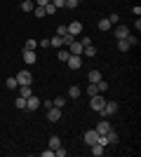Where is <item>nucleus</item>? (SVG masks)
Here are the masks:
<instances>
[{"label":"nucleus","mask_w":141,"mask_h":157,"mask_svg":"<svg viewBox=\"0 0 141 157\" xmlns=\"http://www.w3.org/2000/svg\"><path fill=\"white\" fill-rule=\"evenodd\" d=\"M80 87H78V85H73V87H71V89H68V96H71V98H80Z\"/></svg>","instance_id":"19"},{"label":"nucleus","mask_w":141,"mask_h":157,"mask_svg":"<svg viewBox=\"0 0 141 157\" xmlns=\"http://www.w3.org/2000/svg\"><path fill=\"white\" fill-rule=\"evenodd\" d=\"M52 103L57 105V108H64V105H66V98H64V96H59V98H54Z\"/></svg>","instance_id":"28"},{"label":"nucleus","mask_w":141,"mask_h":157,"mask_svg":"<svg viewBox=\"0 0 141 157\" xmlns=\"http://www.w3.org/2000/svg\"><path fill=\"white\" fill-rule=\"evenodd\" d=\"M52 155H54L52 148H49V150H42V157H52Z\"/></svg>","instance_id":"43"},{"label":"nucleus","mask_w":141,"mask_h":157,"mask_svg":"<svg viewBox=\"0 0 141 157\" xmlns=\"http://www.w3.org/2000/svg\"><path fill=\"white\" fill-rule=\"evenodd\" d=\"M21 96H24V98H28V96H31V94H33V89H31V85H24V87H21Z\"/></svg>","instance_id":"22"},{"label":"nucleus","mask_w":141,"mask_h":157,"mask_svg":"<svg viewBox=\"0 0 141 157\" xmlns=\"http://www.w3.org/2000/svg\"><path fill=\"white\" fill-rule=\"evenodd\" d=\"M66 33H68V28H66V26H64V24H61V26H59V28H57V35H66Z\"/></svg>","instance_id":"36"},{"label":"nucleus","mask_w":141,"mask_h":157,"mask_svg":"<svg viewBox=\"0 0 141 157\" xmlns=\"http://www.w3.org/2000/svg\"><path fill=\"white\" fill-rule=\"evenodd\" d=\"M118 19H120L118 14H111V17H108V21H111V24H115V26H118Z\"/></svg>","instance_id":"42"},{"label":"nucleus","mask_w":141,"mask_h":157,"mask_svg":"<svg viewBox=\"0 0 141 157\" xmlns=\"http://www.w3.org/2000/svg\"><path fill=\"white\" fill-rule=\"evenodd\" d=\"M104 103H106V98L101 96V94H94V96L89 98V108H92L94 113H99L101 108H104Z\"/></svg>","instance_id":"2"},{"label":"nucleus","mask_w":141,"mask_h":157,"mask_svg":"<svg viewBox=\"0 0 141 157\" xmlns=\"http://www.w3.org/2000/svg\"><path fill=\"white\" fill-rule=\"evenodd\" d=\"M125 40H127L129 45H139V38H136V35H132V33H129V35H127Z\"/></svg>","instance_id":"31"},{"label":"nucleus","mask_w":141,"mask_h":157,"mask_svg":"<svg viewBox=\"0 0 141 157\" xmlns=\"http://www.w3.org/2000/svg\"><path fill=\"white\" fill-rule=\"evenodd\" d=\"M66 66L71 68V71H80V68H82V56L71 54V56H68V61H66Z\"/></svg>","instance_id":"4"},{"label":"nucleus","mask_w":141,"mask_h":157,"mask_svg":"<svg viewBox=\"0 0 141 157\" xmlns=\"http://www.w3.org/2000/svg\"><path fill=\"white\" fill-rule=\"evenodd\" d=\"M21 10H24V12H33L35 2H33V0H24V2H21Z\"/></svg>","instance_id":"16"},{"label":"nucleus","mask_w":141,"mask_h":157,"mask_svg":"<svg viewBox=\"0 0 141 157\" xmlns=\"http://www.w3.org/2000/svg\"><path fill=\"white\" fill-rule=\"evenodd\" d=\"M61 38H64V45H66V47H68V45H71V42L75 40L73 35H68V33H66V35H61Z\"/></svg>","instance_id":"35"},{"label":"nucleus","mask_w":141,"mask_h":157,"mask_svg":"<svg viewBox=\"0 0 141 157\" xmlns=\"http://www.w3.org/2000/svg\"><path fill=\"white\" fill-rule=\"evenodd\" d=\"M82 49H85V47L80 45V40H73V42L68 45V52L75 54V56H82Z\"/></svg>","instance_id":"9"},{"label":"nucleus","mask_w":141,"mask_h":157,"mask_svg":"<svg viewBox=\"0 0 141 157\" xmlns=\"http://www.w3.org/2000/svg\"><path fill=\"white\" fill-rule=\"evenodd\" d=\"M87 94H89V96H94V94H99V87L89 82V87H87Z\"/></svg>","instance_id":"30"},{"label":"nucleus","mask_w":141,"mask_h":157,"mask_svg":"<svg viewBox=\"0 0 141 157\" xmlns=\"http://www.w3.org/2000/svg\"><path fill=\"white\" fill-rule=\"evenodd\" d=\"M14 105H17L19 110H26V98H24V96H19L17 101H14Z\"/></svg>","instance_id":"26"},{"label":"nucleus","mask_w":141,"mask_h":157,"mask_svg":"<svg viewBox=\"0 0 141 157\" xmlns=\"http://www.w3.org/2000/svg\"><path fill=\"white\" fill-rule=\"evenodd\" d=\"M80 2H82V0H66V5H64V7H68V10H75Z\"/></svg>","instance_id":"27"},{"label":"nucleus","mask_w":141,"mask_h":157,"mask_svg":"<svg viewBox=\"0 0 141 157\" xmlns=\"http://www.w3.org/2000/svg\"><path fill=\"white\" fill-rule=\"evenodd\" d=\"M89 152H92L94 157H101V155H104V152H106V150H104V145L94 143V145H89Z\"/></svg>","instance_id":"13"},{"label":"nucleus","mask_w":141,"mask_h":157,"mask_svg":"<svg viewBox=\"0 0 141 157\" xmlns=\"http://www.w3.org/2000/svg\"><path fill=\"white\" fill-rule=\"evenodd\" d=\"M38 108H40V98L31 94V96L26 98V110H38Z\"/></svg>","instance_id":"8"},{"label":"nucleus","mask_w":141,"mask_h":157,"mask_svg":"<svg viewBox=\"0 0 141 157\" xmlns=\"http://www.w3.org/2000/svg\"><path fill=\"white\" fill-rule=\"evenodd\" d=\"M52 5L57 7V10H59V7H64V5H66V0H52Z\"/></svg>","instance_id":"37"},{"label":"nucleus","mask_w":141,"mask_h":157,"mask_svg":"<svg viewBox=\"0 0 141 157\" xmlns=\"http://www.w3.org/2000/svg\"><path fill=\"white\" fill-rule=\"evenodd\" d=\"M129 47H132V45H129V42H127L125 38H122V40H118V49H120V52H127Z\"/></svg>","instance_id":"21"},{"label":"nucleus","mask_w":141,"mask_h":157,"mask_svg":"<svg viewBox=\"0 0 141 157\" xmlns=\"http://www.w3.org/2000/svg\"><path fill=\"white\" fill-rule=\"evenodd\" d=\"M87 78H89V82H92V85H96L99 80H104V75H101L99 71H89V75H87Z\"/></svg>","instance_id":"14"},{"label":"nucleus","mask_w":141,"mask_h":157,"mask_svg":"<svg viewBox=\"0 0 141 157\" xmlns=\"http://www.w3.org/2000/svg\"><path fill=\"white\" fill-rule=\"evenodd\" d=\"M33 14L38 17V19H42V17H45V10H42V7H35V10H33Z\"/></svg>","instance_id":"34"},{"label":"nucleus","mask_w":141,"mask_h":157,"mask_svg":"<svg viewBox=\"0 0 141 157\" xmlns=\"http://www.w3.org/2000/svg\"><path fill=\"white\" fill-rule=\"evenodd\" d=\"M54 155H57V157H66V150H64V148H57V150H54Z\"/></svg>","instance_id":"41"},{"label":"nucleus","mask_w":141,"mask_h":157,"mask_svg":"<svg viewBox=\"0 0 141 157\" xmlns=\"http://www.w3.org/2000/svg\"><path fill=\"white\" fill-rule=\"evenodd\" d=\"M49 148H52V150L61 148V138H59V136H49Z\"/></svg>","instance_id":"20"},{"label":"nucleus","mask_w":141,"mask_h":157,"mask_svg":"<svg viewBox=\"0 0 141 157\" xmlns=\"http://www.w3.org/2000/svg\"><path fill=\"white\" fill-rule=\"evenodd\" d=\"M82 54H85V56H96V49H94V45H87L85 49H82Z\"/></svg>","instance_id":"25"},{"label":"nucleus","mask_w":141,"mask_h":157,"mask_svg":"<svg viewBox=\"0 0 141 157\" xmlns=\"http://www.w3.org/2000/svg\"><path fill=\"white\" fill-rule=\"evenodd\" d=\"M96 87H99V92H106V89H108V82H106V80H99Z\"/></svg>","instance_id":"32"},{"label":"nucleus","mask_w":141,"mask_h":157,"mask_svg":"<svg viewBox=\"0 0 141 157\" xmlns=\"http://www.w3.org/2000/svg\"><path fill=\"white\" fill-rule=\"evenodd\" d=\"M66 28H68V35H73V38H78V35L82 33V24L80 21H71Z\"/></svg>","instance_id":"5"},{"label":"nucleus","mask_w":141,"mask_h":157,"mask_svg":"<svg viewBox=\"0 0 141 157\" xmlns=\"http://www.w3.org/2000/svg\"><path fill=\"white\" fill-rule=\"evenodd\" d=\"M111 129H113V127H111V122H108L106 117H104V120L99 122V124H96V131H99V134H108Z\"/></svg>","instance_id":"10"},{"label":"nucleus","mask_w":141,"mask_h":157,"mask_svg":"<svg viewBox=\"0 0 141 157\" xmlns=\"http://www.w3.org/2000/svg\"><path fill=\"white\" fill-rule=\"evenodd\" d=\"M127 35H129V28L127 26H118V28H115V38H118V40L127 38Z\"/></svg>","instance_id":"12"},{"label":"nucleus","mask_w":141,"mask_h":157,"mask_svg":"<svg viewBox=\"0 0 141 157\" xmlns=\"http://www.w3.org/2000/svg\"><path fill=\"white\" fill-rule=\"evenodd\" d=\"M33 2H35V5H38V7H45V5H49L52 0H33Z\"/></svg>","instance_id":"38"},{"label":"nucleus","mask_w":141,"mask_h":157,"mask_svg":"<svg viewBox=\"0 0 141 157\" xmlns=\"http://www.w3.org/2000/svg\"><path fill=\"white\" fill-rule=\"evenodd\" d=\"M14 78H17V85H19V87H24V85H31V82H33V75H31L28 71H21V73H17Z\"/></svg>","instance_id":"3"},{"label":"nucleus","mask_w":141,"mask_h":157,"mask_svg":"<svg viewBox=\"0 0 141 157\" xmlns=\"http://www.w3.org/2000/svg\"><path fill=\"white\" fill-rule=\"evenodd\" d=\"M106 138H108V145H111V143H118V141H120V136H118V131H113V129H111V131L106 134Z\"/></svg>","instance_id":"17"},{"label":"nucleus","mask_w":141,"mask_h":157,"mask_svg":"<svg viewBox=\"0 0 141 157\" xmlns=\"http://www.w3.org/2000/svg\"><path fill=\"white\" fill-rule=\"evenodd\" d=\"M35 59H38V56H35V49H24V61H26V63H35Z\"/></svg>","instance_id":"11"},{"label":"nucleus","mask_w":141,"mask_h":157,"mask_svg":"<svg viewBox=\"0 0 141 157\" xmlns=\"http://www.w3.org/2000/svg\"><path fill=\"white\" fill-rule=\"evenodd\" d=\"M47 120H49V122H59V120H61V108L52 105V108L47 110Z\"/></svg>","instance_id":"6"},{"label":"nucleus","mask_w":141,"mask_h":157,"mask_svg":"<svg viewBox=\"0 0 141 157\" xmlns=\"http://www.w3.org/2000/svg\"><path fill=\"white\" fill-rule=\"evenodd\" d=\"M68 56H71V52H68V49H59V54H57V59H59L61 63H66Z\"/></svg>","instance_id":"18"},{"label":"nucleus","mask_w":141,"mask_h":157,"mask_svg":"<svg viewBox=\"0 0 141 157\" xmlns=\"http://www.w3.org/2000/svg\"><path fill=\"white\" fill-rule=\"evenodd\" d=\"M35 47H38V40H26L24 49H35Z\"/></svg>","instance_id":"29"},{"label":"nucleus","mask_w":141,"mask_h":157,"mask_svg":"<svg viewBox=\"0 0 141 157\" xmlns=\"http://www.w3.org/2000/svg\"><path fill=\"white\" fill-rule=\"evenodd\" d=\"M38 47H42V49H47V47H49V40H45V38H42L40 42H38Z\"/></svg>","instance_id":"40"},{"label":"nucleus","mask_w":141,"mask_h":157,"mask_svg":"<svg viewBox=\"0 0 141 157\" xmlns=\"http://www.w3.org/2000/svg\"><path fill=\"white\" fill-rule=\"evenodd\" d=\"M5 87H7V89H17V87H19V85H17V78H7Z\"/></svg>","instance_id":"23"},{"label":"nucleus","mask_w":141,"mask_h":157,"mask_svg":"<svg viewBox=\"0 0 141 157\" xmlns=\"http://www.w3.org/2000/svg\"><path fill=\"white\" fill-rule=\"evenodd\" d=\"M111 26H113V24H111L108 19H99V31H108Z\"/></svg>","instance_id":"24"},{"label":"nucleus","mask_w":141,"mask_h":157,"mask_svg":"<svg viewBox=\"0 0 141 157\" xmlns=\"http://www.w3.org/2000/svg\"><path fill=\"white\" fill-rule=\"evenodd\" d=\"M96 141H99V131H96V129L85 131V143H87V145H94Z\"/></svg>","instance_id":"7"},{"label":"nucleus","mask_w":141,"mask_h":157,"mask_svg":"<svg viewBox=\"0 0 141 157\" xmlns=\"http://www.w3.org/2000/svg\"><path fill=\"white\" fill-rule=\"evenodd\" d=\"M61 45H64V38H61V35H57V38H49V47H57V49H61Z\"/></svg>","instance_id":"15"},{"label":"nucleus","mask_w":141,"mask_h":157,"mask_svg":"<svg viewBox=\"0 0 141 157\" xmlns=\"http://www.w3.org/2000/svg\"><path fill=\"white\" fill-rule=\"evenodd\" d=\"M80 45H82V47H87V45H92V38H80Z\"/></svg>","instance_id":"39"},{"label":"nucleus","mask_w":141,"mask_h":157,"mask_svg":"<svg viewBox=\"0 0 141 157\" xmlns=\"http://www.w3.org/2000/svg\"><path fill=\"white\" fill-rule=\"evenodd\" d=\"M115 113H118V103H115V101H106L104 108L99 110V115L101 117H108V115H115Z\"/></svg>","instance_id":"1"},{"label":"nucleus","mask_w":141,"mask_h":157,"mask_svg":"<svg viewBox=\"0 0 141 157\" xmlns=\"http://www.w3.org/2000/svg\"><path fill=\"white\" fill-rule=\"evenodd\" d=\"M42 10H45V14H54V12H57V7H54L52 2H49V5H45Z\"/></svg>","instance_id":"33"}]
</instances>
